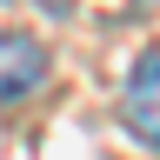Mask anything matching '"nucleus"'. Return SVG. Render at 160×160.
Wrapping results in <instances>:
<instances>
[{"instance_id":"f257e3e1","label":"nucleus","mask_w":160,"mask_h":160,"mask_svg":"<svg viewBox=\"0 0 160 160\" xmlns=\"http://www.w3.org/2000/svg\"><path fill=\"white\" fill-rule=\"evenodd\" d=\"M40 80H47V47L33 33H0V107L27 100Z\"/></svg>"},{"instance_id":"f03ea898","label":"nucleus","mask_w":160,"mask_h":160,"mask_svg":"<svg viewBox=\"0 0 160 160\" xmlns=\"http://www.w3.org/2000/svg\"><path fill=\"white\" fill-rule=\"evenodd\" d=\"M120 113H127V127L147 140L160 153V53H147L140 67L127 73V93H120Z\"/></svg>"}]
</instances>
